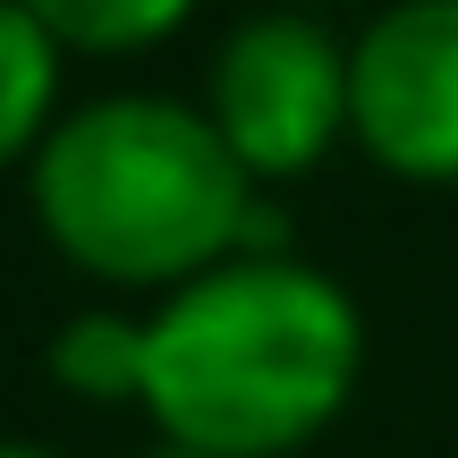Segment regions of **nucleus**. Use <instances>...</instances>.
Returning a JSON list of instances; mask_svg holds the SVG:
<instances>
[{"instance_id": "1", "label": "nucleus", "mask_w": 458, "mask_h": 458, "mask_svg": "<svg viewBox=\"0 0 458 458\" xmlns=\"http://www.w3.org/2000/svg\"><path fill=\"white\" fill-rule=\"evenodd\" d=\"M365 382V306L297 246L229 255L145 314V425L187 458H289Z\"/></svg>"}, {"instance_id": "2", "label": "nucleus", "mask_w": 458, "mask_h": 458, "mask_svg": "<svg viewBox=\"0 0 458 458\" xmlns=\"http://www.w3.org/2000/svg\"><path fill=\"white\" fill-rule=\"evenodd\" d=\"M26 196L43 238L111 289L170 297L229 255L280 246V229L255 213V179L221 145L204 102L145 85L60 111V128L26 162Z\"/></svg>"}, {"instance_id": "3", "label": "nucleus", "mask_w": 458, "mask_h": 458, "mask_svg": "<svg viewBox=\"0 0 458 458\" xmlns=\"http://www.w3.org/2000/svg\"><path fill=\"white\" fill-rule=\"evenodd\" d=\"M204 119L255 187L323 170L348 136V43L297 9L238 17L204 68Z\"/></svg>"}, {"instance_id": "4", "label": "nucleus", "mask_w": 458, "mask_h": 458, "mask_svg": "<svg viewBox=\"0 0 458 458\" xmlns=\"http://www.w3.org/2000/svg\"><path fill=\"white\" fill-rule=\"evenodd\" d=\"M348 145L391 179H458V0H399L348 34Z\"/></svg>"}, {"instance_id": "5", "label": "nucleus", "mask_w": 458, "mask_h": 458, "mask_svg": "<svg viewBox=\"0 0 458 458\" xmlns=\"http://www.w3.org/2000/svg\"><path fill=\"white\" fill-rule=\"evenodd\" d=\"M60 68L68 51L34 17V0H0V170L34 162L43 136L60 128Z\"/></svg>"}, {"instance_id": "6", "label": "nucleus", "mask_w": 458, "mask_h": 458, "mask_svg": "<svg viewBox=\"0 0 458 458\" xmlns=\"http://www.w3.org/2000/svg\"><path fill=\"white\" fill-rule=\"evenodd\" d=\"M51 382L77 399H145V314H119V306H85L51 331L43 348Z\"/></svg>"}, {"instance_id": "7", "label": "nucleus", "mask_w": 458, "mask_h": 458, "mask_svg": "<svg viewBox=\"0 0 458 458\" xmlns=\"http://www.w3.org/2000/svg\"><path fill=\"white\" fill-rule=\"evenodd\" d=\"M68 60H136L187 26V0H34Z\"/></svg>"}, {"instance_id": "8", "label": "nucleus", "mask_w": 458, "mask_h": 458, "mask_svg": "<svg viewBox=\"0 0 458 458\" xmlns=\"http://www.w3.org/2000/svg\"><path fill=\"white\" fill-rule=\"evenodd\" d=\"M0 458H68V450H51V442H0Z\"/></svg>"}, {"instance_id": "9", "label": "nucleus", "mask_w": 458, "mask_h": 458, "mask_svg": "<svg viewBox=\"0 0 458 458\" xmlns=\"http://www.w3.org/2000/svg\"><path fill=\"white\" fill-rule=\"evenodd\" d=\"M145 458H187V450H145Z\"/></svg>"}]
</instances>
